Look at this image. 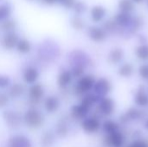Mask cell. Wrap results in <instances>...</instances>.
Returning a JSON list of instances; mask_svg holds the SVG:
<instances>
[{"label":"cell","mask_w":148,"mask_h":147,"mask_svg":"<svg viewBox=\"0 0 148 147\" xmlns=\"http://www.w3.org/2000/svg\"><path fill=\"white\" fill-rule=\"evenodd\" d=\"M3 120L5 121L6 125L11 128L18 127L21 123V118L18 115V113H15L11 110H7L3 113Z\"/></svg>","instance_id":"cell-9"},{"label":"cell","mask_w":148,"mask_h":147,"mask_svg":"<svg viewBox=\"0 0 148 147\" xmlns=\"http://www.w3.org/2000/svg\"><path fill=\"white\" fill-rule=\"evenodd\" d=\"M89 109L82 104L75 105L71 107V116L75 120H84L88 113Z\"/></svg>","instance_id":"cell-12"},{"label":"cell","mask_w":148,"mask_h":147,"mask_svg":"<svg viewBox=\"0 0 148 147\" xmlns=\"http://www.w3.org/2000/svg\"><path fill=\"white\" fill-rule=\"evenodd\" d=\"M73 79L72 74L69 70H63L62 71L57 77V85L61 88H66L69 86Z\"/></svg>","instance_id":"cell-13"},{"label":"cell","mask_w":148,"mask_h":147,"mask_svg":"<svg viewBox=\"0 0 148 147\" xmlns=\"http://www.w3.org/2000/svg\"><path fill=\"white\" fill-rule=\"evenodd\" d=\"M95 101H96V97L95 95H93V94H88V95H86L82 99L81 104H82L83 106H85L87 108L90 109L92 107V106L95 103Z\"/></svg>","instance_id":"cell-28"},{"label":"cell","mask_w":148,"mask_h":147,"mask_svg":"<svg viewBox=\"0 0 148 147\" xmlns=\"http://www.w3.org/2000/svg\"><path fill=\"white\" fill-rule=\"evenodd\" d=\"M8 147H32V143L27 136L16 134L9 139Z\"/></svg>","instance_id":"cell-8"},{"label":"cell","mask_w":148,"mask_h":147,"mask_svg":"<svg viewBox=\"0 0 148 147\" xmlns=\"http://www.w3.org/2000/svg\"><path fill=\"white\" fill-rule=\"evenodd\" d=\"M133 72V68L130 64H125L123 65L120 69V74L124 76H129Z\"/></svg>","instance_id":"cell-35"},{"label":"cell","mask_w":148,"mask_h":147,"mask_svg":"<svg viewBox=\"0 0 148 147\" xmlns=\"http://www.w3.org/2000/svg\"><path fill=\"white\" fill-rule=\"evenodd\" d=\"M103 129L104 131L108 133V134H111L113 133H115L117 132V129H118V126L116 123L111 121V120H108V121H106L103 125Z\"/></svg>","instance_id":"cell-29"},{"label":"cell","mask_w":148,"mask_h":147,"mask_svg":"<svg viewBox=\"0 0 148 147\" xmlns=\"http://www.w3.org/2000/svg\"><path fill=\"white\" fill-rule=\"evenodd\" d=\"M10 101V97L7 94L3 92H0V108L5 107Z\"/></svg>","instance_id":"cell-36"},{"label":"cell","mask_w":148,"mask_h":147,"mask_svg":"<svg viewBox=\"0 0 148 147\" xmlns=\"http://www.w3.org/2000/svg\"><path fill=\"white\" fill-rule=\"evenodd\" d=\"M118 27V25L116 24V23L114 22V20H108L105 23H104V26H103V29L108 32V31H113L116 28Z\"/></svg>","instance_id":"cell-34"},{"label":"cell","mask_w":148,"mask_h":147,"mask_svg":"<svg viewBox=\"0 0 148 147\" xmlns=\"http://www.w3.org/2000/svg\"><path fill=\"white\" fill-rule=\"evenodd\" d=\"M140 76L144 79H148V65H143L140 68Z\"/></svg>","instance_id":"cell-38"},{"label":"cell","mask_w":148,"mask_h":147,"mask_svg":"<svg viewBox=\"0 0 148 147\" xmlns=\"http://www.w3.org/2000/svg\"><path fill=\"white\" fill-rule=\"evenodd\" d=\"M95 83V81L92 75H84L79 79L75 87V92L81 94H86L94 88Z\"/></svg>","instance_id":"cell-2"},{"label":"cell","mask_w":148,"mask_h":147,"mask_svg":"<svg viewBox=\"0 0 148 147\" xmlns=\"http://www.w3.org/2000/svg\"><path fill=\"white\" fill-rule=\"evenodd\" d=\"M19 41V37L16 33L8 32L5 33L2 38V46L6 50H12L16 47V44Z\"/></svg>","instance_id":"cell-6"},{"label":"cell","mask_w":148,"mask_h":147,"mask_svg":"<svg viewBox=\"0 0 148 147\" xmlns=\"http://www.w3.org/2000/svg\"><path fill=\"white\" fill-rule=\"evenodd\" d=\"M23 120L27 127L36 130L43 126L45 119L43 114L40 111L34 107H31L25 112L23 117Z\"/></svg>","instance_id":"cell-1"},{"label":"cell","mask_w":148,"mask_h":147,"mask_svg":"<svg viewBox=\"0 0 148 147\" xmlns=\"http://www.w3.org/2000/svg\"><path fill=\"white\" fill-rule=\"evenodd\" d=\"M24 91H25V89H24V87H23V84H21V83H14L10 88L9 97H10L12 99H18L23 94Z\"/></svg>","instance_id":"cell-17"},{"label":"cell","mask_w":148,"mask_h":147,"mask_svg":"<svg viewBox=\"0 0 148 147\" xmlns=\"http://www.w3.org/2000/svg\"><path fill=\"white\" fill-rule=\"evenodd\" d=\"M11 84V80L9 76L1 75H0V88H6Z\"/></svg>","instance_id":"cell-32"},{"label":"cell","mask_w":148,"mask_h":147,"mask_svg":"<svg viewBox=\"0 0 148 147\" xmlns=\"http://www.w3.org/2000/svg\"><path fill=\"white\" fill-rule=\"evenodd\" d=\"M134 8H135V5L132 0H120L118 3L119 12L132 14Z\"/></svg>","instance_id":"cell-19"},{"label":"cell","mask_w":148,"mask_h":147,"mask_svg":"<svg viewBox=\"0 0 148 147\" xmlns=\"http://www.w3.org/2000/svg\"><path fill=\"white\" fill-rule=\"evenodd\" d=\"M130 147H147V146L143 142H136V143H134Z\"/></svg>","instance_id":"cell-39"},{"label":"cell","mask_w":148,"mask_h":147,"mask_svg":"<svg viewBox=\"0 0 148 147\" xmlns=\"http://www.w3.org/2000/svg\"><path fill=\"white\" fill-rule=\"evenodd\" d=\"M57 1L58 0H43V2L46 3H48V4H53L56 2H57Z\"/></svg>","instance_id":"cell-40"},{"label":"cell","mask_w":148,"mask_h":147,"mask_svg":"<svg viewBox=\"0 0 148 147\" xmlns=\"http://www.w3.org/2000/svg\"><path fill=\"white\" fill-rule=\"evenodd\" d=\"M107 16V10L102 5H95L91 8L90 10V16L93 22L100 23Z\"/></svg>","instance_id":"cell-11"},{"label":"cell","mask_w":148,"mask_h":147,"mask_svg":"<svg viewBox=\"0 0 148 147\" xmlns=\"http://www.w3.org/2000/svg\"><path fill=\"white\" fill-rule=\"evenodd\" d=\"M88 35L92 41L100 42L106 39L107 32L103 29V28L97 27V26H91L88 28Z\"/></svg>","instance_id":"cell-10"},{"label":"cell","mask_w":148,"mask_h":147,"mask_svg":"<svg viewBox=\"0 0 148 147\" xmlns=\"http://www.w3.org/2000/svg\"><path fill=\"white\" fill-rule=\"evenodd\" d=\"M134 3H140V2H142L143 0H132Z\"/></svg>","instance_id":"cell-41"},{"label":"cell","mask_w":148,"mask_h":147,"mask_svg":"<svg viewBox=\"0 0 148 147\" xmlns=\"http://www.w3.org/2000/svg\"><path fill=\"white\" fill-rule=\"evenodd\" d=\"M44 88L40 83L33 84L29 88V98L30 102L33 104H37L44 96Z\"/></svg>","instance_id":"cell-3"},{"label":"cell","mask_w":148,"mask_h":147,"mask_svg":"<svg viewBox=\"0 0 148 147\" xmlns=\"http://www.w3.org/2000/svg\"><path fill=\"white\" fill-rule=\"evenodd\" d=\"M11 14V8L7 3L0 4V22H3L10 17Z\"/></svg>","instance_id":"cell-23"},{"label":"cell","mask_w":148,"mask_h":147,"mask_svg":"<svg viewBox=\"0 0 148 147\" xmlns=\"http://www.w3.org/2000/svg\"><path fill=\"white\" fill-rule=\"evenodd\" d=\"M56 134L61 137V138H64L68 135L69 133V128L67 126V125L63 122H60L57 124L56 126Z\"/></svg>","instance_id":"cell-27"},{"label":"cell","mask_w":148,"mask_h":147,"mask_svg":"<svg viewBox=\"0 0 148 147\" xmlns=\"http://www.w3.org/2000/svg\"><path fill=\"white\" fill-rule=\"evenodd\" d=\"M39 77H40V73L38 69L35 67L29 66V67H27L23 70V80L26 84H29L30 86L33 84H36Z\"/></svg>","instance_id":"cell-4"},{"label":"cell","mask_w":148,"mask_h":147,"mask_svg":"<svg viewBox=\"0 0 148 147\" xmlns=\"http://www.w3.org/2000/svg\"><path fill=\"white\" fill-rule=\"evenodd\" d=\"M61 106L59 98L56 95H49L43 101L44 110L49 113H55L58 111Z\"/></svg>","instance_id":"cell-5"},{"label":"cell","mask_w":148,"mask_h":147,"mask_svg":"<svg viewBox=\"0 0 148 147\" xmlns=\"http://www.w3.org/2000/svg\"><path fill=\"white\" fill-rule=\"evenodd\" d=\"M31 49H32V46H31L30 42L25 38L19 39V41L16 44V51L22 55H26V54L29 53L31 51Z\"/></svg>","instance_id":"cell-21"},{"label":"cell","mask_w":148,"mask_h":147,"mask_svg":"<svg viewBox=\"0 0 148 147\" xmlns=\"http://www.w3.org/2000/svg\"><path fill=\"white\" fill-rule=\"evenodd\" d=\"M147 7H148V0H147Z\"/></svg>","instance_id":"cell-42"},{"label":"cell","mask_w":148,"mask_h":147,"mask_svg":"<svg viewBox=\"0 0 148 147\" xmlns=\"http://www.w3.org/2000/svg\"><path fill=\"white\" fill-rule=\"evenodd\" d=\"M132 14L128 13H122V12H118L116 16H114V20L116 23V24L120 27H127L129 23H131L133 19Z\"/></svg>","instance_id":"cell-14"},{"label":"cell","mask_w":148,"mask_h":147,"mask_svg":"<svg viewBox=\"0 0 148 147\" xmlns=\"http://www.w3.org/2000/svg\"><path fill=\"white\" fill-rule=\"evenodd\" d=\"M16 23L15 20H12V19H6L4 21L2 22L1 23V29L5 32V33H8V32H13L14 29H16Z\"/></svg>","instance_id":"cell-22"},{"label":"cell","mask_w":148,"mask_h":147,"mask_svg":"<svg viewBox=\"0 0 148 147\" xmlns=\"http://www.w3.org/2000/svg\"><path fill=\"white\" fill-rule=\"evenodd\" d=\"M58 1L66 9H73L76 3L75 0H58Z\"/></svg>","instance_id":"cell-37"},{"label":"cell","mask_w":148,"mask_h":147,"mask_svg":"<svg viewBox=\"0 0 148 147\" xmlns=\"http://www.w3.org/2000/svg\"><path fill=\"white\" fill-rule=\"evenodd\" d=\"M136 55L141 60H148V45L142 44L139 46L136 49Z\"/></svg>","instance_id":"cell-24"},{"label":"cell","mask_w":148,"mask_h":147,"mask_svg":"<svg viewBox=\"0 0 148 147\" xmlns=\"http://www.w3.org/2000/svg\"><path fill=\"white\" fill-rule=\"evenodd\" d=\"M107 142L109 146H112L114 147H121L123 145L124 142V138L121 133L115 132L111 134L107 139Z\"/></svg>","instance_id":"cell-15"},{"label":"cell","mask_w":148,"mask_h":147,"mask_svg":"<svg viewBox=\"0 0 148 147\" xmlns=\"http://www.w3.org/2000/svg\"><path fill=\"white\" fill-rule=\"evenodd\" d=\"M114 109V103L112 101V100L108 99V98H105L103 99L99 105V110L100 113H101L104 115H109L112 113Z\"/></svg>","instance_id":"cell-18"},{"label":"cell","mask_w":148,"mask_h":147,"mask_svg":"<svg viewBox=\"0 0 148 147\" xmlns=\"http://www.w3.org/2000/svg\"><path fill=\"white\" fill-rule=\"evenodd\" d=\"M136 103L139 106H147L148 103V98L143 91H140L136 95Z\"/></svg>","instance_id":"cell-30"},{"label":"cell","mask_w":148,"mask_h":147,"mask_svg":"<svg viewBox=\"0 0 148 147\" xmlns=\"http://www.w3.org/2000/svg\"><path fill=\"white\" fill-rule=\"evenodd\" d=\"M93 88L97 94H105L109 91L110 84L107 80L101 79L95 83V86Z\"/></svg>","instance_id":"cell-16"},{"label":"cell","mask_w":148,"mask_h":147,"mask_svg":"<svg viewBox=\"0 0 148 147\" xmlns=\"http://www.w3.org/2000/svg\"><path fill=\"white\" fill-rule=\"evenodd\" d=\"M123 57V51L121 49H114L110 52L109 59L113 62H120Z\"/></svg>","instance_id":"cell-26"},{"label":"cell","mask_w":148,"mask_h":147,"mask_svg":"<svg viewBox=\"0 0 148 147\" xmlns=\"http://www.w3.org/2000/svg\"><path fill=\"white\" fill-rule=\"evenodd\" d=\"M82 130L87 133H96L100 127H101V123L98 119L90 117V118H86L82 120Z\"/></svg>","instance_id":"cell-7"},{"label":"cell","mask_w":148,"mask_h":147,"mask_svg":"<svg viewBox=\"0 0 148 147\" xmlns=\"http://www.w3.org/2000/svg\"><path fill=\"white\" fill-rule=\"evenodd\" d=\"M73 9L75 10L76 14L80 15L85 12V10H87V6L83 2H76Z\"/></svg>","instance_id":"cell-33"},{"label":"cell","mask_w":148,"mask_h":147,"mask_svg":"<svg viewBox=\"0 0 148 147\" xmlns=\"http://www.w3.org/2000/svg\"><path fill=\"white\" fill-rule=\"evenodd\" d=\"M55 142H56L55 134L50 131H47L42 135L40 144L42 147H52Z\"/></svg>","instance_id":"cell-20"},{"label":"cell","mask_w":148,"mask_h":147,"mask_svg":"<svg viewBox=\"0 0 148 147\" xmlns=\"http://www.w3.org/2000/svg\"><path fill=\"white\" fill-rule=\"evenodd\" d=\"M71 74H72V76L73 78H81L83 76V73H84V69L82 68V66H75L72 70L70 71Z\"/></svg>","instance_id":"cell-31"},{"label":"cell","mask_w":148,"mask_h":147,"mask_svg":"<svg viewBox=\"0 0 148 147\" xmlns=\"http://www.w3.org/2000/svg\"><path fill=\"white\" fill-rule=\"evenodd\" d=\"M70 24H71L72 28L75 29V30H82L85 26V23H84L83 20L79 16L72 17L70 19Z\"/></svg>","instance_id":"cell-25"}]
</instances>
